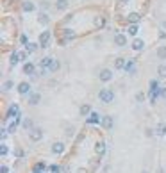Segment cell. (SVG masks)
Wrapping results in <instances>:
<instances>
[{
  "mask_svg": "<svg viewBox=\"0 0 166 173\" xmlns=\"http://www.w3.org/2000/svg\"><path fill=\"white\" fill-rule=\"evenodd\" d=\"M39 66H43L45 70H48L50 73H54V72L59 70V62H57V59H54V57H43L41 62H39Z\"/></svg>",
  "mask_w": 166,
  "mask_h": 173,
  "instance_id": "1",
  "label": "cell"
},
{
  "mask_svg": "<svg viewBox=\"0 0 166 173\" xmlns=\"http://www.w3.org/2000/svg\"><path fill=\"white\" fill-rule=\"evenodd\" d=\"M98 98H100V102H102V104H111V102L114 100V91H113V89H109V88H104V89H100Z\"/></svg>",
  "mask_w": 166,
  "mask_h": 173,
  "instance_id": "2",
  "label": "cell"
},
{
  "mask_svg": "<svg viewBox=\"0 0 166 173\" xmlns=\"http://www.w3.org/2000/svg\"><path fill=\"white\" fill-rule=\"evenodd\" d=\"M98 79H100V82H109V80H113V70H109V68L100 70Z\"/></svg>",
  "mask_w": 166,
  "mask_h": 173,
  "instance_id": "3",
  "label": "cell"
},
{
  "mask_svg": "<svg viewBox=\"0 0 166 173\" xmlns=\"http://www.w3.org/2000/svg\"><path fill=\"white\" fill-rule=\"evenodd\" d=\"M50 30H43L41 36H39V45L41 47H48V41H50Z\"/></svg>",
  "mask_w": 166,
  "mask_h": 173,
  "instance_id": "4",
  "label": "cell"
},
{
  "mask_svg": "<svg viewBox=\"0 0 166 173\" xmlns=\"http://www.w3.org/2000/svg\"><path fill=\"white\" fill-rule=\"evenodd\" d=\"M64 150H66V145H64V143H61V141L52 145V154H56V155H61Z\"/></svg>",
  "mask_w": 166,
  "mask_h": 173,
  "instance_id": "5",
  "label": "cell"
},
{
  "mask_svg": "<svg viewBox=\"0 0 166 173\" xmlns=\"http://www.w3.org/2000/svg\"><path fill=\"white\" fill-rule=\"evenodd\" d=\"M29 138H31V141H39L41 138H43V132L39 130V128H32V130H29Z\"/></svg>",
  "mask_w": 166,
  "mask_h": 173,
  "instance_id": "6",
  "label": "cell"
},
{
  "mask_svg": "<svg viewBox=\"0 0 166 173\" xmlns=\"http://www.w3.org/2000/svg\"><path fill=\"white\" fill-rule=\"evenodd\" d=\"M114 45L116 47H125L127 45V36L125 34H116L114 36Z\"/></svg>",
  "mask_w": 166,
  "mask_h": 173,
  "instance_id": "7",
  "label": "cell"
},
{
  "mask_svg": "<svg viewBox=\"0 0 166 173\" xmlns=\"http://www.w3.org/2000/svg\"><path fill=\"white\" fill-rule=\"evenodd\" d=\"M29 91H31V84L29 82H20L18 84V93L20 95H27Z\"/></svg>",
  "mask_w": 166,
  "mask_h": 173,
  "instance_id": "8",
  "label": "cell"
},
{
  "mask_svg": "<svg viewBox=\"0 0 166 173\" xmlns=\"http://www.w3.org/2000/svg\"><path fill=\"white\" fill-rule=\"evenodd\" d=\"M38 23H39V25H48V23H50L48 14H46V13H39V14H38Z\"/></svg>",
  "mask_w": 166,
  "mask_h": 173,
  "instance_id": "9",
  "label": "cell"
},
{
  "mask_svg": "<svg viewBox=\"0 0 166 173\" xmlns=\"http://www.w3.org/2000/svg\"><path fill=\"white\" fill-rule=\"evenodd\" d=\"M34 72H36V66L32 62H25V64H23V73H25V75H34Z\"/></svg>",
  "mask_w": 166,
  "mask_h": 173,
  "instance_id": "10",
  "label": "cell"
},
{
  "mask_svg": "<svg viewBox=\"0 0 166 173\" xmlns=\"http://www.w3.org/2000/svg\"><path fill=\"white\" fill-rule=\"evenodd\" d=\"M21 9H23V13H32L36 9V6L31 2V0H25V2L21 4Z\"/></svg>",
  "mask_w": 166,
  "mask_h": 173,
  "instance_id": "11",
  "label": "cell"
},
{
  "mask_svg": "<svg viewBox=\"0 0 166 173\" xmlns=\"http://www.w3.org/2000/svg\"><path fill=\"white\" fill-rule=\"evenodd\" d=\"M132 48L136 50V52H141L145 48V41L143 39H134V43H132Z\"/></svg>",
  "mask_w": 166,
  "mask_h": 173,
  "instance_id": "12",
  "label": "cell"
},
{
  "mask_svg": "<svg viewBox=\"0 0 166 173\" xmlns=\"http://www.w3.org/2000/svg\"><path fill=\"white\" fill-rule=\"evenodd\" d=\"M7 116H9V118H18V116H20L18 105H14V104H13V105L9 107V111H7Z\"/></svg>",
  "mask_w": 166,
  "mask_h": 173,
  "instance_id": "13",
  "label": "cell"
},
{
  "mask_svg": "<svg viewBox=\"0 0 166 173\" xmlns=\"http://www.w3.org/2000/svg\"><path fill=\"white\" fill-rule=\"evenodd\" d=\"M125 64H127V62H125L123 57H116V59H114V68H116V70H123Z\"/></svg>",
  "mask_w": 166,
  "mask_h": 173,
  "instance_id": "14",
  "label": "cell"
},
{
  "mask_svg": "<svg viewBox=\"0 0 166 173\" xmlns=\"http://www.w3.org/2000/svg\"><path fill=\"white\" fill-rule=\"evenodd\" d=\"M86 121H88L89 125H93V123H95V125L100 123V116H98V113H91V114H89V118H88Z\"/></svg>",
  "mask_w": 166,
  "mask_h": 173,
  "instance_id": "15",
  "label": "cell"
},
{
  "mask_svg": "<svg viewBox=\"0 0 166 173\" xmlns=\"http://www.w3.org/2000/svg\"><path fill=\"white\" fill-rule=\"evenodd\" d=\"M81 116H89L93 111H91V105H88V104H84V105H81Z\"/></svg>",
  "mask_w": 166,
  "mask_h": 173,
  "instance_id": "16",
  "label": "cell"
},
{
  "mask_svg": "<svg viewBox=\"0 0 166 173\" xmlns=\"http://www.w3.org/2000/svg\"><path fill=\"white\" fill-rule=\"evenodd\" d=\"M39 100H41V95H39V93H32V95L29 96V104H31V105H38Z\"/></svg>",
  "mask_w": 166,
  "mask_h": 173,
  "instance_id": "17",
  "label": "cell"
},
{
  "mask_svg": "<svg viewBox=\"0 0 166 173\" xmlns=\"http://www.w3.org/2000/svg\"><path fill=\"white\" fill-rule=\"evenodd\" d=\"M56 9L57 11H66L68 9V0H57V2H56Z\"/></svg>",
  "mask_w": 166,
  "mask_h": 173,
  "instance_id": "18",
  "label": "cell"
},
{
  "mask_svg": "<svg viewBox=\"0 0 166 173\" xmlns=\"http://www.w3.org/2000/svg\"><path fill=\"white\" fill-rule=\"evenodd\" d=\"M139 20H141L139 13H130L129 14V21H130V23H139Z\"/></svg>",
  "mask_w": 166,
  "mask_h": 173,
  "instance_id": "19",
  "label": "cell"
},
{
  "mask_svg": "<svg viewBox=\"0 0 166 173\" xmlns=\"http://www.w3.org/2000/svg\"><path fill=\"white\" fill-rule=\"evenodd\" d=\"M104 152H105V143H104V141L97 143V154H98V155H104Z\"/></svg>",
  "mask_w": 166,
  "mask_h": 173,
  "instance_id": "20",
  "label": "cell"
},
{
  "mask_svg": "<svg viewBox=\"0 0 166 173\" xmlns=\"http://www.w3.org/2000/svg\"><path fill=\"white\" fill-rule=\"evenodd\" d=\"M102 123H104V127H105V128H111V127H113V118H111V116H104Z\"/></svg>",
  "mask_w": 166,
  "mask_h": 173,
  "instance_id": "21",
  "label": "cell"
},
{
  "mask_svg": "<svg viewBox=\"0 0 166 173\" xmlns=\"http://www.w3.org/2000/svg\"><path fill=\"white\" fill-rule=\"evenodd\" d=\"M157 57H159V59H166V47H164V45L157 48Z\"/></svg>",
  "mask_w": 166,
  "mask_h": 173,
  "instance_id": "22",
  "label": "cell"
},
{
  "mask_svg": "<svg viewBox=\"0 0 166 173\" xmlns=\"http://www.w3.org/2000/svg\"><path fill=\"white\" fill-rule=\"evenodd\" d=\"M25 47H27V52L29 54H34L38 50V43H29V45H25Z\"/></svg>",
  "mask_w": 166,
  "mask_h": 173,
  "instance_id": "23",
  "label": "cell"
},
{
  "mask_svg": "<svg viewBox=\"0 0 166 173\" xmlns=\"http://www.w3.org/2000/svg\"><path fill=\"white\" fill-rule=\"evenodd\" d=\"M157 73H159V77H166V64H159Z\"/></svg>",
  "mask_w": 166,
  "mask_h": 173,
  "instance_id": "24",
  "label": "cell"
},
{
  "mask_svg": "<svg viewBox=\"0 0 166 173\" xmlns=\"http://www.w3.org/2000/svg\"><path fill=\"white\" fill-rule=\"evenodd\" d=\"M18 61H20V54L18 52H13V55H11V66H14Z\"/></svg>",
  "mask_w": 166,
  "mask_h": 173,
  "instance_id": "25",
  "label": "cell"
},
{
  "mask_svg": "<svg viewBox=\"0 0 166 173\" xmlns=\"http://www.w3.org/2000/svg\"><path fill=\"white\" fill-rule=\"evenodd\" d=\"M127 32H129L130 36H136V34H138V25H136V23H130V27H129Z\"/></svg>",
  "mask_w": 166,
  "mask_h": 173,
  "instance_id": "26",
  "label": "cell"
},
{
  "mask_svg": "<svg viewBox=\"0 0 166 173\" xmlns=\"http://www.w3.org/2000/svg\"><path fill=\"white\" fill-rule=\"evenodd\" d=\"M13 86H14V82H13V80H6L2 88H4V91H9V89L13 88Z\"/></svg>",
  "mask_w": 166,
  "mask_h": 173,
  "instance_id": "27",
  "label": "cell"
},
{
  "mask_svg": "<svg viewBox=\"0 0 166 173\" xmlns=\"http://www.w3.org/2000/svg\"><path fill=\"white\" fill-rule=\"evenodd\" d=\"M157 134H161V136L166 134V125H164V123H159V127H157Z\"/></svg>",
  "mask_w": 166,
  "mask_h": 173,
  "instance_id": "28",
  "label": "cell"
},
{
  "mask_svg": "<svg viewBox=\"0 0 166 173\" xmlns=\"http://www.w3.org/2000/svg\"><path fill=\"white\" fill-rule=\"evenodd\" d=\"M23 128H27V130H32V121L31 120H23Z\"/></svg>",
  "mask_w": 166,
  "mask_h": 173,
  "instance_id": "29",
  "label": "cell"
},
{
  "mask_svg": "<svg viewBox=\"0 0 166 173\" xmlns=\"http://www.w3.org/2000/svg\"><path fill=\"white\" fill-rule=\"evenodd\" d=\"M64 36H66L68 39H72V38H73V32L70 30V29H66V30H64Z\"/></svg>",
  "mask_w": 166,
  "mask_h": 173,
  "instance_id": "30",
  "label": "cell"
},
{
  "mask_svg": "<svg viewBox=\"0 0 166 173\" xmlns=\"http://www.w3.org/2000/svg\"><path fill=\"white\" fill-rule=\"evenodd\" d=\"M136 100H138V102H143V100H145V93H138V95H136Z\"/></svg>",
  "mask_w": 166,
  "mask_h": 173,
  "instance_id": "31",
  "label": "cell"
},
{
  "mask_svg": "<svg viewBox=\"0 0 166 173\" xmlns=\"http://www.w3.org/2000/svg\"><path fill=\"white\" fill-rule=\"evenodd\" d=\"M27 54H29V52H20V59L25 61V59H27Z\"/></svg>",
  "mask_w": 166,
  "mask_h": 173,
  "instance_id": "32",
  "label": "cell"
},
{
  "mask_svg": "<svg viewBox=\"0 0 166 173\" xmlns=\"http://www.w3.org/2000/svg\"><path fill=\"white\" fill-rule=\"evenodd\" d=\"M159 95H161L162 98H166V88H161V91H159Z\"/></svg>",
  "mask_w": 166,
  "mask_h": 173,
  "instance_id": "33",
  "label": "cell"
},
{
  "mask_svg": "<svg viewBox=\"0 0 166 173\" xmlns=\"http://www.w3.org/2000/svg\"><path fill=\"white\" fill-rule=\"evenodd\" d=\"M102 25H104V20L98 18V20H97V27H102Z\"/></svg>",
  "mask_w": 166,
  "mask_h": 173,
  "instance_id": "34",
  "label": "cell"
},
{
  "mask_svg": "<svg viewBox=\"0 0 166 173\" xmlns=\"http://www.w3.org/2000/svg\"><path fill=\"white\" fill-rule=\"evenodd\" d=\"M2 155H7V146L2 145Z\"/></svg>",
  "mask_w": 166,
  "mask_h": 173,
  "instance_id": "35",
  "label": "cell"
},
{
  "mask_svg": "<svg viewBox=\"0 0 166 173\" xmlns=\"http://www.w3.org/2000/svg\"><path fill=\"white\" fill-rule=\"evenodd\" d=\"M21 43H23V45H29V41H27V36H21Z\"/></svg>",
  "mask_w": 166,
  "mask_h": 173,
  "instance_id": "36",
  "label": "cell"
},
{
  "mask_svg": "<svg viewBox=\"0 0 166 173\" xmlns=\"http://www.w3.org/2000/svg\"><path fill=\"white\" fill-rule=\"evenodd\" d=\"M32 173H41V168H38V166H36V168L32 169Z\"/></svg>",
  "mask_w": 166,
  "mask_h": 173,
  "instance_id": "37",
  "label": "cell"
},
{
  "mask_svg": "<svg viewBox=\"0 0 166 173\" xmlns=\"http://www.w3.org/2000/svg\"><path fill=\"white\" fill-rule=\"evenodd\" d=\"M9 169H7V166H2V173H7Z\"/></svg>",
  "mask_w": 166,
  "mask_h": 173,
  "instance_id": "38",
  "label": "cell"
},
{
  "mask_svg": "<svg viewBox=\"0 0 166 173\" xmlns=\"http://www.w3.org/2000/svg\"><path fill=\"white\" fill-rule=\"evenodd\" d=\"M162 29H166V21H162Z\"/></svg>",
  "mask_w": 166,
  "mask_h": 173,
  "instance_id": "39",
  "label": "cell"
},
{
  "mask_svg": "<svg viewBox=\"0 0 166 173\" xmlns=\"http://www.w3.org/2000/svg\"><path fill=\"white\" fill-rule=\"evenodd\" d=\"M122 2H129V0H122Z\"/></svg>",
  "mask_w": 166,
  "mask_h": 173,
  "instance_id": "40",
  "label": "cell"
},
{
  "mask_svg": "<svg viewBox=\"0 0 166 173\" xmlns=\"http://www.w3.org/2000/svg\"><path fill=\"white\" fill-rule=\"evenodd\" d=\"M143 173H148V171H143Z\"/></svg>",
  "mask_w": 166,
  "mask_h": 173,
  "instance_id": "41",
  "label": "cell"
}]
</instances>
